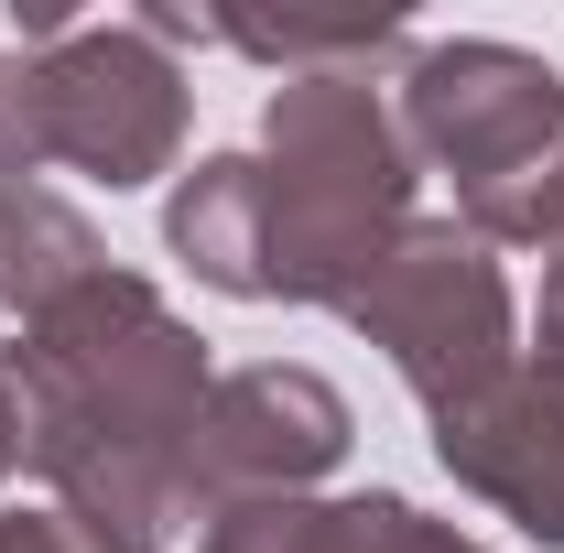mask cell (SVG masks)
Wrapping results in <instances>:
<instances>
[{
    "mask_svg": "<svg viewBox=\"0 0 564 553\" xmlns=\"http://www.w3.org/2000/svg\"><path fill=\"white\" fill-rule=\"evenodd\" d=\"M0 380L22 402V456L44 467L55 510L98 553H174L207 521L196 423H207V337L141 272L76 282L0 347Z\"/></svg>",
    "mask_w": 564,
    "mask_h": 553,
    "instance_id": "cell-1",
    "label": "cell"
},
{
    "mask_svg": "<svg viewBox=\"0 0 564 553\" xmlns=\"http://www.w3.org/2000/svg\"><path fill=\"white\" fill-rule=\"evenodd\" d=\"M380 76L402 66H315L282 76L261 109V304H348L380 250L413 228V141Z\"/></svg>",
    "mask_w": 564,
    "mask_h": 553,
    "instance_id": "cell-2",
    "label": "cell"
},
{
    "mask_svg": "<svg viewBox=\"0 0 564 553\" xmlns=\"http://www.w3.org/2000/svg\"><path fill=\"white\" fill-rule=\"evenodd\" d=\"M391 109L423 174L456 185V228L489 250H564V76L521 44H413Z\"/></svg>",
    "mask_w": 564,
    "mask_h": 553,
    "instance_id": "cell-3",
    "label": "cell"
},
{
    "mask_svg": "<svg viewBox=\"0 0 564 553\" xmlns=\"http://www.w3.org/2000/svg\"><path fill=\"white\" fill-rule=\"evenodd\" d=\"M337 315L402 369V391L423 402V423L467 413L478 391H499V380L521 369L510 272H499L489 239L456 228V217H413V228L380 250V272L358 282Z\"/></svg>",
    "mask_w": 564,
    "mask_h": 553,
    "instance_id": "cell-4",
    "label": "cell"
},
{
    "mask_svg": "<svg viewBox=\"0 0 564 553\" xmlns=\"http://www.w3.org/2000/svg\"><path fill=\"white\" fill-rule=\"evenodd\" d=\"M33 87H44V163H76V174L109 185V196L174 174L196 87H185L174 44H163L141 11L55 33V44L33 55Z\"/></svg>",
    "mask_w": 564,
    "mask_h": 553,
    "instance_id": "cell-5",
    "label": "cell"
},
{
    "mask_svg": "<svg viewBox=\"0 0 564 553\" xmlns=\"http://www.w3.org/2000/svg\"><path fill=\"white\" fill-rule=\"evenodd\" d=\"M348 445H358V413L326 369L250 358V369H217V391H207L196 488H207V510H228V499H304Z\"/></svg>",
    "mask_w": 564,
    "mask_h": 553,
    "instance_id": "cell-6",
    "label": "cell"
},
{
    "mask_svg": "<svg viewBox=\"0 0 564 553\" xmlns=\"http://www.w3.org/2000/svg\"><path fill=\"white\" fill-rule=\"evenodd\" d=\"M434 456L467 499H489L499 521H521L543 553H564V369L521 358L499 391L434 423Z\"/></svg>",
    "mask_w": 564,
    "mask_h": 553,
    "instance_id": "cell-7",
    "label": "cell"
},
{
    "mask_svg": "<svg viewBox=\"0 0 564 553\" xmlns=\"http://www.w3.org/2000/svg\"><path fill=\"white\" fill-rule=\"evenodd\" d=\"M163 250L207 282V293L261 304V163H250V152H207V163L163 196Z\"/></svg>",
    "mask_w": 564,
    "mask_h": 553,
    "instance_id": "cell-8",
    "label": "cell"
},
{
    "mask_svg": "<svg viewBox=\"0 0 564 553\" xmlns=\"http://www.w3.org/2000/svg\"><path fill=\"white\" fill-rule=\"evenodd\" d=\"M98 272H109V239H98L44 174L0 185V304H11L22 326H33L44 304H66L76 282H98Z\"/></svg>",
    "mask_w": 564,
    "mask_h": 553,
    "instance_id": "cell-9",
    "label": "cell"
},
{
    "mask_svg": "<svg viewBox=\"0 0 564 553\" xmlns=\"http://www.w3.org/2000/svg\"><path fill=\"white\" fill-rule=\"evenodd\" d=\"M326 553H489V543L413 510L402 488H348V499H326Z\"/></svg>",
    "mask_w": 564,
    "mask_h": 553,
    "instance_id": "cell-10",
    "label": "cell"
},
{
    "mask_svg": "<svg viewBox=\"0 0 564 553\" xmlns=\"http://www.w3.org/2000/svg\"><path fill=\"white\" fill-rule=\"evenodd\" d=\"M196 553H326V499H228Z\"/></svg>",
    "mask_w": 564,
    "mask_h": 553,
    "instance_id": "cell-11",
    "label": "cell"
},
{
    "mask_svg": "<svg viewBox=\"0 0 564 553\" xmlns=\"http://www.w3.org/2000/svg\"><path fill=\"white\" fill-rule=\"evenodd\" d=\"M44 174V87H33V55L11 44L0 55V185Z\"/></svg>",
    "mask_w": 564,
    "mask_h": 553,
    "instance_id": "cell-12",
    "label": "cell"
},
{
    "mask_svg": "<svg viewBox=\"0 0 564 553\" xmlns=\"http://www.w3.org/2000/svg\"><path fill=\"white\" fill-rule=\"evenodd\" d=\"M0 553H98V543L76 532L55 499H44V510H22V499H11V510H0Z\"/></svg>",
    "mask_w": 564,
    "mask_h": 553,
    "instance_id": "cell-13",
    "label": "cell"
},
{
    "mask_svg": "<svg viewBox=\"0 0 564 553\" xmlns=\"http://www.w3.org/2000/svg\"><path fill=\"white\" fill-rule=\"evenodd\" d=\"M532 358L564 369V250H543V304H532Z\"/></svg>",
    "mask_w": 564,
    "mask_h": 553,
    "instance_id": "cell-14",
    "label": "cell"
},
{
    "mask_svg": "<svg viewBox=\"0 0 564 553\" xmlns=\"http://www.w3.org/2000/svg\"><path fill=\"white\" fill-rule=\"evenodd\" d=\"M33 456H22V402H11V380H0V478H22Z\"/></svg>",
    "mask_w": 564,
    "mask_h": 553,
    "instance_id": "cell-15",
    "label": "cell"
}]
</instances>
